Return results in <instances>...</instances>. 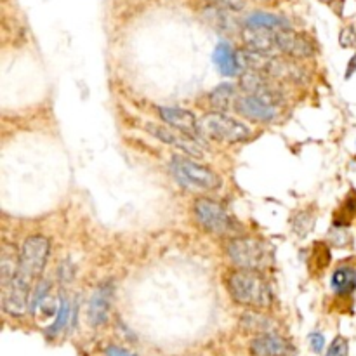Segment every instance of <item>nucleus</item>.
Wrapping results in <instances>:
<instances>
[{"instance_id": "nucleus-1", "label": "nucleus", "mask_w": 356, "mask_h": 356, "mask_svg": "<svg viewBox=\"0 0 356 356\" xmlns=\"http://www.w3.org/2000/svg\"><path fill=\"white\" fill-rule=\"evenodd\" d=\"M51 244L45 236L33 235L26 238L19 251L18 273L11 284L2 289V308L12 316H23L30 309V294L33 282L45 268Z\"/></svg>"}, {"instance_id": "nucleus-2", "label": "nucleus", "mask_w": 356, "mask_h": 356, "mask_svg": "<svg viewBox=\"0 0 356 356\" xmlns=\"http://www.w3.org/2000/svg\"><path fill=\"white\" fill-rule=\"evenodd\" d=\"M228 291L233 301L249 308H269L273 302L271 289L258 271L240 269L229 275Z\"/></svg>"}, {"instance_id": "nucleus-3", "label": "nucleus", "mask_w": 356, "mask_h": 356, "mask_svg": "<svg viewBox=\"0 0 356 356\" xmlns=\"http://www.w3.org/2000/svg\"><path fill=\"white\" fill-rule=\"evenodd\" d=\"M229 259L235 262L240 269H247V271H261V269L268 268L271 262V252H269L268 245L262 244L261 240L255 238H233L226 247Z\"/></svg>"}, {"instance_id": "nucleus-4", "label": "nucleus", "mask_w": 356, "mask_h": 356, "mask_svg": "<svg viewBox=\"0 0 356 356\" xmlns=\"http://www.w3.org/2000/svg\"><path fill=\"white\" fill-rule=\"evenodd\" d=\"M171 171L174 174V178L181 185L188 186V188L218 189L221 186V178L214 171H211V169L204 167L200 164H196L195 160L186 158V156H172Z\"/></svg>"}, {"instance_id": "nucleus-5", "label": "nucleus", "mask_w": 356, "mask_h": 356, "mask_svg": "<svg viewBox=\"0 0 356 356\" xmlns=\"http://www.w3.org/2000/svg\"><path fill=\"white\" fill-rule=\"evenodd\" d=\"M202 134L226 143H242L251 138V129L224 113H209L200 121Z\"/></svg>"}, {"instance_id": "nucleus-6", "label": "nucleus", "mask_w": 356, "mask_h": 356, "mask_svg": "<svg viewBox=\"0 0 356 356\" xmlns=\"http://www.w3.org/2000/svg\"><path fill=\"white\" fill-rule=\"evenodd\" d=\"M193 207H195L196 221L205 231L214 233V235H229L236 231L238 222L218 202L211 198H198Z\"/></svg>"}, {"instance_id": "nucleus-7", "label": "nucleus", "mask_w": 356, "mask_h": 356, "mask_svg": "<svg viewBox=\"0 0 356 356\" xmlns=\"http://www.w3.org/2000/svg\"><path fill=\"white\" fill-rule=\"evenodd\" d=\"M242 89L247 94L266 99V101L273 103L276 106H278V101L282 99V91L278 87V82L271 78V76L264 75V73L254 72V70H245L242 73Z\"/></svg>"}, {"instance_id": "nucleus-8", "label": "nucleus", "mask_w": 356, "mask_h": 356, "mask_svg": "<svg viewBox=\"0 0 356 356\" xmlns=\"http://www.w3.org/2000/svg\"><path fill=\"white\" fill-rule=\"evenodd\" d=\"M160 113V118L167 125H171L172 129H176L181 134L189 136L193 139L200 138V122L196 121V116L193 115L189 109L185 108H174V106H164V108H158ZM200 141V139H198Z\"/></svg>"}, {"instance_id": "nucleus-9", "label": "nucleus", "mask_w": 356, "mask_h": 356, "mask_svg": "<svg viewBox=\"0 0 356 356\" xmlns=\"http://www.w3.org/2000/svg\"><path fill=\"white\" fill-rule=\"evenodd\" d=\"M276 48L280 54L291 58H309L315 54V45L308 36L294 30H278L276 32Z\"/></svg>"}, {"instance_id": "nucleus-10", "label": "nucleus", "mask_w": 356, "mask_h": 356, "mask_svg": "<svg viewBox=\"0 0 356 356\" xmlns=\"http://www.w3.org/2000/svg\"><path fill=\"white\" fill-rule=\"evenodd\" d=\"M235 109L242 116H245L247 121L254 122H269L278 113V106L266 101V99L255 98V96L251 94L238 96V99L235 103Z\"/></svg>"}, {"instance_id": "nucleus-11", "label": "nucleus", "mask_w": 356, "mask_h": 356, "mask_svg": "<svg viewBox=\"0 0 356 356\" xmlns=\"http://www.w3.org/2000/svg\"><path fill=\"white\" fill-rule=\"evenodd\" d=\"M146 131H148L153 138L160 139L162 143H167V145L188 153L189 156L200 158V156L204 155V146L200 145L198 139H193L189 138V136L181 134V132H172L169 131V129L160 127V125H153V124H146Z\"/></svg>"}, {"instance_id": "nucleus-12", "label": "nucleus", "mask_w": 356, "mask_h": 356, "mask_svg": "<svg viewBox=\"0 0 356 356\" xmlns=\"http://www.w3.org/2000/svg\"><path fill=\"white\" fill-rule=\"evenodd\" d=\"M113 299V284L105 282L96 289L91 302H89V324L92 327H101L108 322L109 308H112Z\"/></svg>"}, {"instance_id": "nucleus-13", "label": "nucleus", "mask_w": 356, "mask_h": 356, "mask_svg": "<svg viewBox=\"0 0 356 356\" xmlns=\"http://www.w3.org/2000/svg\"><path fill=\"white\" fill-rule=\"evenodd\" d=\"M251 353L254 356H292L294 346L278 334H264L252 339Z\"/></svg>"}, {"instance_id": "nucleus-14", "label": "nucleus", "mask_w": 356, "mask_h": 356, "mask_svg": "<svg viewBox=\"0 0 356 356\" xmlns=\"http://www.w3.org/2000/svg\"><path fill=\"white\" fill-rule=\"evenodd\" d=\"M214 65L218 66L219 73L224 76H236L244 73V66H242L240 54L228 44V42H221L218 44V48L214 49Z\"/></svg>"}, {"instance_id": "nucleus-15", "label": "nucleus", "mask_w": 356, "mask_h": 356, "mask_svg": "<svg viewBox=\"0 0 356 356\" xmlns=\"http://www.w3.org/2000/svg\"><path fill=\"white\" fill-rule=\"evenodd\" d=\"M245 28H259V30H291V23L282 16L269 14V12H252L245 18Z\"/></svg>"}, {"instance_id": "nucleus-16", "label": "nucleus", "mask_w": 356, "mask_h": 356, "mask_svg": "<svg viewBox=\"0 0 356 356\" xmlns=\"http://www.w3.org/2000/svg\"><path fill=\"white\" fill-rule=\"evenodd\" d=\"M19 266V254L16 252V247L12 245H4L2 255H0V284L2 289L8 287L12 282V278L18 273Z\"/></svg>"}, {"instance_id": "nucleus-17", "label": "nucleus", "mask_w": 356, "mask_h": 356, "mask_svg": "<svg viewBox=\"0 0 356 356\" xmlns=\"http://www.w3.org/2000/svg\"><path fill=\"white\" fill-rule=\"evenodd\" d=\"M332 291L337 295H349L356 291V269L351 266H341L331 278Z\"/></svg>"}, {"instance_id": "nucleus-18", "label": "nucleus", "mask_w": 356, "mask_h": 356, "mask_svg": "<svg viewBox=\"0 0 356 356\" xmlns=\"http://www.w3.org/2000/svg\"><path fill=\"white\" fill-rule=\"evenodd\" d=\"M236 99H238V96H236L235 87L229 84H222L211 94V105L224 112V109L235 108Z\"/></svg>"}, {"instance_id": "nucleus-19", "label": "nucleus", "mask_w": 356, "mask_h": 356, "mask_svg": "<svg viewBox=\"0 0 356 356\" xmlns=\"http://www.w3.org/2000/svg\"><path fill=\"white\" fill-rule=\"evenodd\" d=\"M244 327L251 332H259L261 335L271 334L269 328H271V322L266 318V316L255 315V313H247L244 315V320H242Z\"/></svg>"}, {"instance_id": "nucleus-20", "label": "nucleus", "mask_w": 356, "mask_h": 356, "mask_svg": "<svg viewBox=\"0 0 356 356\" xmlns=\"http://www.w3.org/2000/svg\"><path fill=\"white\" fill-rule=\"evenodd\" d=\"M70 315H72V306H70V302L66 301V299H61V306H59L58 313H56L54 324L48 328L49 337H54V335H58L59 332L66 327V324H68L70 320Z\"/></svg>"}, {"instance_id": "nucleus-21", "label": "nucleus", "mask_w": 356, "mask_h": 356, "mask_svg": "<svg viewBox=\"0 0 356 356\" xmlns=\"http://www.w3.org/2000/svg\"><path fill=\"white\" fill-rule=\"evenodd\" d=\"M49 289H51V284H49L48 280L39 282V285H36V289H35V294H33L32 304H30V311L32 313L39 311V308H41V306L44 304L45 299H48Z\"/></svg>"}, {"instance_id": "nucleus-22", "label": "nucleus", "mask_w": 356, "mask_h": 356, "mask_svg": "<svg viewBox=\"0 0 356 356\" xmlns=\"http://www.w3.org/2000/svg\"><path fill=\"white\" fill-rule=\"evenodd\" d=\"M349 355V342L348 339H344L342 335H337V337L332 341V344L328 346L325 356H348Z\"/></svg>"}, {"instance_id": "nucleus-23", "label": "nucleus", "mask_w": 356, "mask_h": 356, "mask_svg": "<svg viewBox=\"0 0 356 356\" xmlns=\"http://www.w3.org/2000/svg\"><path fill=\"white\" fill-rule=\"evenodd\" d=\"M339 42H341L342 48H356V26H346L339 35Z\"/></svg>"}, {"instance_id": "nucleus-24", "label": "nucleus", "mask_w": 356, "mask_h": 356, "mask_svg": "<svg viewBox=\"0 0 356 356\" xmlns=\"http://www.w3.org/2000/svg\"><path fill=\"white\" fill-rule=\"evenodd\" d=\"M209 2L219 9H226V11H240L245 6V0H209Z\"/></svg>"}, {"instance_id": "nucleus-25", "label": "nucleus", "mask_w": 356, "mask_h": 356, "mask_svg": "<svg viewBox=\"0 0 356 356\" xmlns=\"http://www.w3.org/2000/svg\"><path fill=\"white\" fill-rule=\"evenodd\" d=\"M309 344H311L313 351L322 353L325 348V337L320 332H313V334H309Z\"/></svg>"}, {"instance_id": "nucleus-26", "label": "nucleus", "mask_w": 356, "mask_h": 356, "mask_svg": "<svg viewBox=\"0 0 356 356\" xmlns=\"http://www.w3.org/2000/svg\"><path fill=\"white\" fill-rule=\"evenodd\" d=\"M105 356H138V355H134V353L127 351V349L124 348H118V346H108V348L105 349Z\"/></svg>"}, {"instance_id": "nucleus-27", "label": "nucleus", "mask_w": 356, "mask_h": 356, "mask_svg": "<svg viewBox=\"0 0 356 356\" xmlns=\"http://www.w3.org/2000/svg\"><path fill=\"white\" fill-rule=\"evenodd\" d=\"M353 73H356V54L349 59L348 63V72H346V78H351Z\"/></svg>"}]
</instances>
